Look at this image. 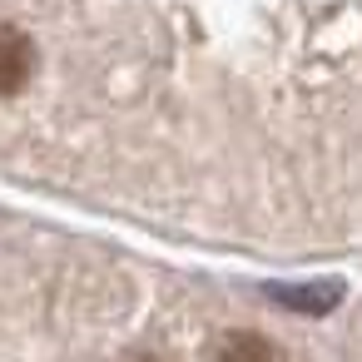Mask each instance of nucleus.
Here are the masks:
<instances>
[{
    "label": "nucleus",
    "mask_w": 362,
    "mask_h": 362,
    "mask_svg": "<svg viewBox=\"0 0 362 362\" xmlns=\"http://www.w3.org/2000/svg\"><path fill=\"white\" fill-rule=\"evenodd\" d=\"M35 75V40L21 25H0V100L21 95Z\"/></svg>",
    "instance_id": "1"
},
{
    "label": "nucleus",
    "mask_w": 362,
    "mask_h": 362,
    "mask_svg": "<svg viewBox=\"0 0 362 362\" xmlns=\"http://www.w3.org/2000/svg\"><path fill=\"white\" fill-rule=\"evenodd\" d=\"M214 362H283V352L263 332H228L214 352Z\"/></svg>",
    "instance_id": "2"
},
{
    "label": "nucleus",
    "mask_w": 362,
    "mask_h": 362,
    "mask_svg": "<svg viewBox=\"0 0 362 362\" xmlns=\"http://www.w3.org/2000/svg\"><path fill=\"white\" fill-rule=\"evenodd\" d=\"M337 298H342V288L337 283H308V288H273V303H288V308H298V313H327V308H337Z\"/></svg>",
    "instance_id": "3"
}]
</instances>
